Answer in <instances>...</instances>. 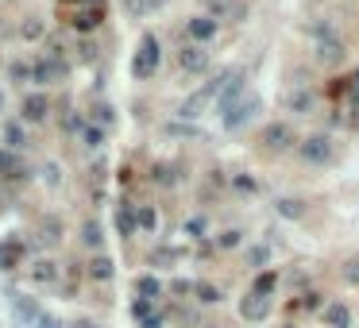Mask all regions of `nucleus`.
I'll list each match as a JSON object with an SVG mask.
<instances>
[{
  "label": "nucleus",
  "instance_id": "obj_1",
  "mask_svg": "<svg viewBox=\"0 0 359 328\" xmlns=\"http://www.w3.org/2000/svg\"><path fill=\"white\" fill-rule=\"evenodd\" d=\"M255 112H259V97H251V93H247L240 104H232V109H228L224 124H228V127H243L251 116H255Z\"/></svg>",
  "mask_w": 359,
  "mask_h": 328
},
{
  "label": "nucleus",
  "instance_id": "obj_12",
  "mask_svg": "<svg viewBox=\"0 0 359 328\" xmlns=\"http://www.w3.org/2000/svg\"><path fill=\"white\" fill-rule=\"evenodd\" d=\"M282 212L286 217H301V205L298 201H282Z\"/></svg>",
  "mask_w": 359,
  "mask_h": 328
},
{
  "label": "nucleus",
  "instance_id": "obj_2",
  "mask_svg": "<svg viewBox=\"0 0 359 328\" xmlns=\"http://www.w3.org/2000/svg\"><path fill=\"white\" fill-rule=\"evenodd\" d=\"M301 159H305V162H328V159H333V147H328L325 135H313V139L301 143Z\"/></svg>",
  "mask_w": 359,
  "mask_h": 328
},
{
  "label": "nucleus",
  "instance_id": "obj_10",
  "mask_svg": "<svg viewBox=\"0 0 359 328\" xmlns=\"http://www.w3.org/2000/svg\"><path fill=\"white\" fill-rule=\"evenodd\" d=\"M270 290H275V274H259V278H255V290H251V294H263V297H267Z\"/></svg>",
  "mask_w": 359,
  "mask_h": 328
},
{
  "label": "nucleus",
  "instance_id": "obj_13",
  "mask_svg": "<svg viewBox=\"0 0 359 328\" xmlns=\"http://www.w3.org/2000/svg\"><path fill=\"white\" fill-rule=\"evenodd\" d=\"M351 89H359V70H356V77H351Z\"/></svg>",
  "mask_w": 359,
  "mask_h": 328
},
{
  "label": "nucleus",
  "instance_id": "obj_6",
  "mask_svg": "<svg viewBox=\"0 0 359 328\" xmlns=\"http://www.w3.org/2000/svg\"><path fill=\"white\" fill-rule=\"evenodd\" d=\"M240 309H243V317H247V320H263V317H267V309H270V302L263 294H247Z\"/></svg>",
  "mask_w": 359,
  "mask_h": 328
},
{
  "label": "nucleus",
  "instance_id": "obj_3",
  "mask_svg": "<svg viewBox=\"0 0 359 328\" xmlns=\"http://www.w3.org/2000/svg\"><path fill=\"white\" fill-rule=\"evenodd\" d=\"M317 58H321V62H328V66L344 58V47H340V39H333V31H328V27L321 31V39H317Z\"/></svg>",
  "mask_w": 359,
  "mask_h": 328
},
{
  "label": "nucleus",
  "instance_id": "obj_11",
  "mask_svg": "<svg viewBox=\"0 0 359 328\" xmlns=\"http://www.w3.org/2000/svg\"><path fill=\"white\" fill-rule=\"evenodd\" d=\"M344 278H348V282H359V259H356V263H348V267H344Z\"/></svg>",
  "mask_w": 359,
  "mask_h": 328
},
{
  "label": "nucleus",
  "instance_id": "obj_5",
  "mask_svg": "<svg viewBox=\"0 0 359 328\" xmlns=\"http://www.w3.org/2000/svg\"><path fill=\"white\" fill-rule=\"evenodd\" d=\"M325 325H328V328H348V325H351L348 305H344V302H328V305H325Z\"/></svg>",
  "mask_w": 359,
  "mask_h": 328
},
{
  "label": "nucleus",
  "instance_id": "obj_4",
  "mask_svg": "<svg viewBox=\"0 0 359 328\" xmlns=\"http://www.w3.org/2000/svg\"><path fill=\"white\" fill-rule=\"evenodd\" d=\"M263 143H267L270 151H286V147L293 143V132H290V124H270L267 132H263Z\"/></svg>",
  "mask_w": 359,
  "mask_h": 328
},
{
  "label": "nucleus",
  "instance_id": "obj_7",
  "mask_svg": "<svg viewBox=\"0 0 359 328\" xmlns=\"http://www.w3.org/2000/svg\"><path fill=\"white\" fill-rule=\"evenodd\" d=\"M155 62H159V47H155V39H147V42H143L139 62H135V70H139V74H151V70H155Z\"/></svg>",
  "mask_w": 359,
  "mask_h": 328
},
{
  "label": "nucleus",
  "instance_id": "obj_8",
  "mask_svg": "<svg viewBox=\"0 0 359 328\" xmlns=\"http://www.w3.org/2000/svg\"><path fill=\"white\" fill-rule=\"evenodd\" d=\"M182 66H185V70H205V51H197V47H190V51L182 54Z\"/></svg>",
  "mask_w": 359,
  "mask_h": 328
},
{
  "label": "nucleus",
  "instance_id": "obj_9",
  "mask_svg": "<svg viewBox=\"0 0 359 328\" xmlns=\"http://www.w3.org/2000/svg\"><path fill=\"white\" fill-rule=\"evenodd\" d=\"M190 31L197 35V39H209V35L217 31V24H213V19H193V24H190Z\"/></svg>",
  "mask_w": 359,
  "mask_h": 328
}]
</instances>
